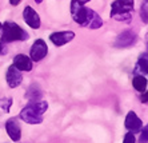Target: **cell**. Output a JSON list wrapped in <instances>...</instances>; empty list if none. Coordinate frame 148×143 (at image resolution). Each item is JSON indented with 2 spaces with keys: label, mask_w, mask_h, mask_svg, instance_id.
<instances>
[{
  "label": "cell",
  "mask_w": 148,
  "mask_h": 143,
  "mask_svg": "<svg viewBox=\"0 0 148 143\" xmlns=\"http://www.w3.org/2000/svg\"><path fill=\"white\" fill-rule=\"evenodd\" d=\"M48 110V103L44 100L31 102L20 111L19 118L28 124H40L43 122V115Z\"/></svg>",
  "instance_id": "1"
},
{
  "label": "cell",
  "mask_w": 148,
  "mask_h": 143,
  "mask_svg": "<svg viewBox=\"0 0 148 143\" xmlns=\"http://www.w3.org/2000/svg\"><path fill=\"white\" fill-rule=\"evenodd\" d=\"M1 30H3V36H1V42L3 43H11L15 40H27L28 32L24 31L16 23H11V21H5L4 24H1Z\"/></svg>",
  "instance_id": "2"
},
{
  "label": "cell",
  "mask_w": 148,
  "mask_h": 143,
  "mask_svg": "<svg viewBox=\"0 0 148 143\" xmlns=\"http://www.w3.org/2000/svg\"><path fill=\"white\" fill-rule=\"evenodd\" d=\"M132 8L127 7L121 3L120 0H116L112 3V8H111V16L117 21H127L132 18Z\"/></svg>",
  "instance_id": "3"
},
{
  "label": "cell",
  "mask_w": 148,
  "mask_h": 143,
  "mask_svg": "<svg viewBox=\"0 0 148 143\" xmlns=\"http://www.w3.org/2000/svg\"><path fill=\"white\" fill-rule=\"evenodd\" d=\"M82 0H71V15L72 19L80 25H84L87 16V7Z\"/></svg>",
  "instance_id": "4"
},
{
  "label": "cell",
  "mask_w": 148,
  "mask_h": 143,
  "mask_svg": "<svg viewBox=\"0 0 148 143\" xmlns=\"http://www.w3.org/2000/svg\"><path fill=\"white\" fill-rule=\"evenodd\" d=\"M47 52H48V47H47L45 42L43 39H38V40H35V43L31 47L29 58L32 62H40L43 58H45Z\"/></svg>",
  "instance_id": "5"
},
{
  "label": "cell",
  "mask_w": 148,
  "mask_h": 143,
  "mask_svg": "<svg viewBox=\"0 0 148 143\" xmlns=\"http://www.w3.org/2000/svg\"><path fill=\"white\" fill-rule=\"evenodd\" d=\"M136 40H138V35L131 30H127V31L121 32L120 35L117 36V39L115 40V47H117V48H127V47H131L132 44H135Z\"/></svg>",
  "instance_id": "6"
},
{
  "label": "cell",
  "mask_w": 148,
  "mask_h": 143,
  "mask_svg": "<svg viewBox=\"0 0 148 143\" xmlns=\"http://www.w3.org/2000/svg\"><path fill=\"white\" fill-rule=\"evenodd\" d=\"M124 126H125V129H127L128 131H131L132 134H136V133H140L143 122H141V119L139 118L134 111H130L127 114V116H125Z\"/></svg>",
  "instance_id": "7"
},
{
  "label": "cell",
  "mask_w": 148,
  "mask_h": 143,
  "mask_svg": "<svg viewBox=\"0 0 148 143\" xmlns=\"http://www.w3.org/2000/svg\"><path fill=\"white\" fill-rule=\"evenodd\" d=\"M5 131H7L8 136H10L14 142H19V140H20L21 129H20V124H19L16 118H11L5 122Z\"/></svg>",
  "instance_id": "8"
},
{
  "label": "cell",
  "mask_w": 148,
  "mask_h": 143,
  "mask_svg": "<svg viewBox=\"0 0 148 143\" xmlns=\"http://www.w3.org/2000/svg\"><path fill=\"white\" fill-rule=\"evenodd\" d=\"M23 19H24L25 23L31 28H34V30L40 28V18H39V14L32 7H29V6H27V7L24 8V11H23Z\"/></svg>",
  "instance_id": "9"
},
{
  "label": "cell",
  "mask_w": 148,
  "mask_h": 143,
  "mask_svg": "<svg viewBox=\"0 0 148 143\" xmlns=\"http://www.w3.org/2000/svg\"><path fill=\"white\" fill-rule=\"evenodd\" d=\"M5 79H7V83L11 88H16L19 87L23 82V75H21V71L17 70L16 67L12 64L11 67H8L7 75H5Z\"/></svg>",
  "instance_id": "10"
},
{
  "label": "cell",
  "mask_w": 148,
  "mask_h": 143,
  "mask_svg": "<svg viewBox=\"0 0 148 143\" xmlns=\"http://www.w3.org/2000/svg\"><path fill=\"white\" fill-rule=\"evenodd\" d=\"M75 38V34L72 31H60V32H53L49 39H51V42L53 43L55 45L58 47H62V45L67 44L69 43L72 39Z\"/></svg>",
  "instance_id": "11"
},
{
  "label": "cell",
  "mask_w": 148,
  "mask_h": 143,
  "mask_svg": "<svg viewBox=\"0 0 148 143\" xmlns=\"http://www.w3.org/2000/svg\"><path fill=\"white\" fill-rule=\"evenodd\" d=\"M84 25L88 28H92V30H97V28H100L103 25V20H101V18L93 10L87 8V16H86Z\"/></svg>",
  "instance_id": "12"
},
{
  "label": "cell",
  "mask_w": 148,
  "mask_h": 143,
  "mask_svg": "<svg viewBox=\"0 0 148 143\" xmlns=\"http://www.w3.org/2000/svg\"><path fill=\"white\" fill-rule=\"evenodd\" d=\"M14 66L16 67L17 70L20 71H31L32 70V60L29 56L19 54L14 58Z\"/></svg>",
  "instance_id": "13"
},
{
  "label": "cell",
  "mask_w": 148,
  "mask_h": 143,
  "mask_svg": "<svg viewBox=\"0 0 148 143\" xmlns=\"http://www.w3.org/2000/svg\"><path fill=\"white\" fill-rule=\"evenodd\" d=\"M41 96H43V92L39 88L38 84H32L31 87L28 88L27 94H25V98L29 99L31 102H35V100H40Z\"/></svg>",
  "instance_id": "14"
},
{
  "label": "cell",
  "mask_w": 148,
  "mask_h": 143,
  "mask_svg": "<svg viewBox=\"0 0 148 143\" xmlns=\"http://www.w3.org/2000/svg\"><path fill=\"white\" fill-rule=\"evenodd\" d=\"M132 86L136 91L139 92H144L147 90V78L143 76V75H138L132 79Z\"/></svg>",
  "instance_id": "15"
},
{
  "label": "cell",
  "mask_w": 148,
  "mask_h": 143,
  "mask_svg": "<svg viewBox=\"0 0 148 143\" xmlns=\"http://www.w3.org/2000/svg\"><path fill=\"white\" fill-rule=\"evenodd\" d=\"M138 71H140L141 74L144 72V75H147V52L139 59L138 66H136V71H135V72H138Z\"/></svg>",
  "instance_id": "16"
},
{
  "label": "cell",
  "mask_w": 148,
  "mask_h": 143,
  "mask_svg": "<svg viewBox=\"0 0 148 143\" xmlns=\"http://www.w3.org/2000/svg\"><path fill=\"white\" fill-rule=\"evenodd\" d=\"M11 106H12V99L11 98H3L0 99V108L4 110V112H8L10 111Z\"/></svg>",
  "instance_id": "17"
},
{
  "label": "cell",
  "mask_w": 148,
  "mask_h": 143,
  "mask_svg": "<svg viewBox=\"0 0 148 143\" xmlns=\"http://www.w3.org/2000/svg\"><path fill=\"white\" fill-rule=\"evenodd\" d=\"M140 16H141V19H143V21H144L145 24H147V21H148V19H147V0L144 1V4L141 6V11H140Z\"/></svg>",
  "instance_id": "18"
},
{
  "label": "cell",
  "mask_w": 148,
  "mask_h": 143,
  "mask_svg": "<svg viewBox=\"0 0 148 143\" xmlns=\"http://www.w3.org/2000/svg\"><path fill=\"white\" fill-rule=\"evenodd\" d=\"M123 143H136V139H135V135L130 131V133H127L125 135H124V140Z\"/></svg>",
  "instance_id": "19"
},
{
  "label": "cell",
  "mask_w": 148,
  "mask_h": 143,
  "mask_svg": "<svg viewBox=\"0 0 148 143\" xmlns=\"http://www.w3.org/2000/svg\"><path fill=\"white\" fill-rule=\"evenodd\" d=\"M141 135H140V143H147V139H148V127L144 126V129L141 131Z\"/></svg>",
  "instance_id": "20"
},
{
  "label": "cell",
  "mask_w": 148,
  "mask_h": 143,
  "mask_svg": "<svg viewBox=\"0 0 148 143\" xmlns=\"http://www.w3.org/2000/svg\"><path fill=\"white\" fill-rule=\"evenodd\" d=\"M121 3L124 4V6H127V7H130V8H132V10H134V0H120Z\"/></svg>",
  "instance_id": "21"
},
{
  "label": "cell",
  "mask_w": 148,
  "mask_h": 143,
  "mask_svg": "<svg viewBox=\"0 0 148 143\" xmlns=\"http://www.w3.org/2000/svg\"><path fill=\"white\" fill-rule=\"evenodd\" d=\"M141 102H143V103H147V90L144 91V95L141 96Z\"/></svg>",
  "instance_id": "22"
},
{
  "label": "cell",
  "mask_w": 148,
  "mask_h": 143,
  "mask_svg": "<svg viewBox=\"0 0 148 143\" xmlns=\"http://www.w3.org/2000/svg\"><path fill=\"white\" fill-rule=\"evenodd\" d=\"M10 1H11V4H12V6H17L21 0H10Z\"/></svg>",
  "instance_id": "23"
},
{
  "label": "cell",
  "mask_w": 148,
  "mask_h": 143,
  "mask_svg": "<svg viewBox=\"0 0 148 143\" xmlns=\"http://www.w3.org/2000/svg\"><path fill=\"white\" fill-rule=\"evenodd\" d=\"M35 1H36V3H38V4H40L41 1H43V0H35Z\"/></svg>",
  "instance_id": "24"
},
{
  "label": "cell",
  "mask_w": 148,
  "mask_h": 143,
  "mask_svg": "<svg viewBox=\"0 0 148 143\" xmlns=\"http://www.w3.org/2000/svg\"><path fill=\"white\" fill-rule=\"evenodd\" d=\"M1 51H3V47H1V43H0V54H1Z\"/></svg>",
  "instance_id": "25"
},
{
  "label": "cell",
  "mask_w": 148,
  "mask_h": 143,
  "mask_svg": "<svg viewBox=\"0 0 148 143\" xmlns=\"http://www.w3.org/2000/svg\"><path fill=\"white\" fill-rule=\"evenodd\" d=\"M83 3H87V1H90V0H82Z\"/></svg>",
  "instance_id": "26"
},
{
  "label": "cell",
  "mask_w": 148,
  "mask_h": 143,
  "mask_svg": "<svg viewBox=\"0 0 148 143\" xmlns=\"http://www.w3.org/2000/svg\"><path fill=\"white\" fill-rule=\"evenodd\" d=\"M0 30H1V23H0Z\"/></svg>",
  "instance_id": "27"
}]
</instances>
